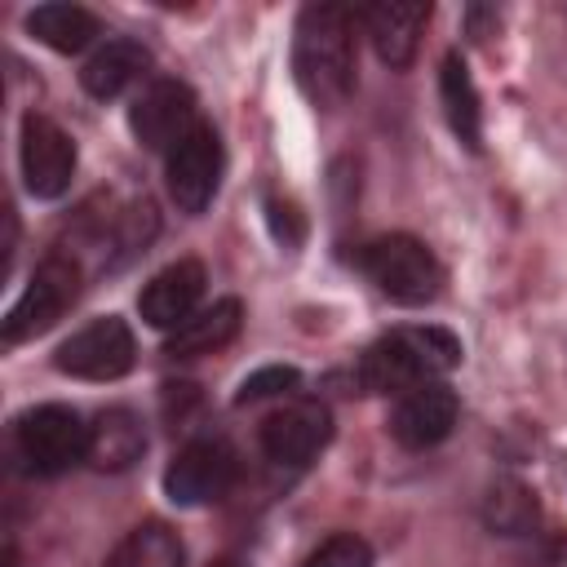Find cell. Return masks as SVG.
<instances>
[{"mask_svg": "<svg viewBox=\"0 0 567 567\" xmlns=\"http://www.w3.org/2000/svg\"><path fill=\"white\" fill-rule=\"evenodd\" d=\"M182 563H186L182 536H177L168 523L151 518V523H137V527L106 554L102 567H182Z\"/></svg>", "mask_w": 567, "mask_h": 567, "instance_id": "19", "label": "cell"}, {"mask_svg": "<svg viewBox=\"0 0 567 567\" xmlns=\"http://www.w3.org/2000/svg\"><path fill=\"white\" fill-rule=\"evenodd\" d=\"M75 297H80V261L71 252H49L35 266V275L27 279L22 297L9 306L4 323H0L4 346H18V341L40 337L44 328H53Z\"/></svg>", "mask_w": 567, "mask_h": 567, "instance_id": "5", "label": "cell"}, {"mask_svg": "<svg viewBox=\"0 0 567 567\" xmlns=\"http://www.w3.org/2000/svg\"><path fill=\"white\" fill-rule=\"evenodd\" d=\"M301 567H372V545L354 532H337V536L319 540L301 558Z\"/></svg>", "mask_w": 567, "mask_h": 567, "instance_id": "22", "label": "cell"}, {"mask_svg": "<svg viewBox=\"0 0 567 567\" xmlns=\"http://www.w3.org/2000/svg\"><path fill=\"white\" fill-rule=\"evenodd\" d=\"M261 452L275 465H310L332 439V412L319 399H288L261 421Z\"/></svg>", "mask_w": 567, "mask_h": 567, "instance_id": "9", "label": "cell"}, {"mask_svg": "<svg viewBox=\"0 0 567 567\" xmlns=\"http://www.w3.org/2000/svg\"><path fill=\"white\" fill-rule=\"evenodd\" d=\"M27 31L53 53H80L97 35V18L84 4H35L27 13Z\"/></svg>", "mask_w": 567, "mask_h": 567, "instance_id": "20", "label": "cell"}, {"mask_svg": "<svg viewBox=\"0 0 567 567\" xmlns=\"http://www.w3.org/2000/svg\"><path fill=\"white\" fill-rule=\"evenodd\" d=\"M456 412H461V399L443 381H430V385H416V390L394 399L390 434H394V443L421 452V447H434V443H443L452 434Z\"/></svg>", "mask_w": 567, "mask_h": 567, "instance_id": "12", "label": "cell"}, {"mask_svg": "<svg viewBox=\"0 0 567 567\" xmlns=\"http://www.w3.org/2000/svg\"><path fill=\"white\" fill-rule=\"evenodd\" d=\"M146 66H151L146 44H142V40L120 35V40H106V44H102L84 66H80V84H84V93H89V97L111 102V97H120L128 84H137Z\"/></svg>", "mask_w": 567, "mask_h": 567, "instance_id": "16", "label": "cell"}, {"mask_svg": "<svg viewBox=\"0 0 567 567\" xmlns=\"http://www.w3.org/2000/svg\"><path fill=\"white\" fill-rule=\"evenodd\" d=\"M146 452V425L133 408H102L93 421H89V443H84V461L93 470H106V474H120V470H133Z\"/></svg>", "mask_w": 567, "mask_h": 567, "instance_id": "15", "label": "cell"}, {"mask_svg": "<svg viewBox=\"0 0 567 567\" xmlns=\"http://www.w3.org/2000/svg\"><path fill=\"white\" fill-rule=\"evenodd\" d=\"M128 124L137 133V142L146 151H173L195 124H199V111H195V93L182 84V80H151L133 111H128Z\"/></svg>", "mask_w": 567, "mask_h": 567, "instance_id": "11", "label": "cell"}, {"mask_svg": "<svg viewBox=\"0 0 567 567\" xmlns=\"http://www.w3.org/2000/svg\"><path fill=\"white\" fill-rule=\"evenodd\" d=\"M84 443H89V425L66 403L27 408L13 421V456L27 474H40V478H53L75 461H84Z\"/></svg>", "mask_w": 567, "mask_h": 567, "instance_id": "4", "label": "cell"}, {"mask_svg": "<svg viewBox=\"0 0 567 567\" xmlns=\"http://www.w3.org/2000/svg\"><path fill=\"white\" fill-rule=\"evenodd\" d=\"M540 518V505H536V492L523 487L518 478H496L483 496V523L501 536H527Z\"/></svg>", "mask_w": 567, "mask_h": 567, "instance_id": "21", "label": "cell"}, {"mask_svg": "<svg viewBox=\"0 0 567 567\" xmlns=\"http://www.w3.org/2000/svg\"><path fill=\"white\" fill-rule=\"evenodd\" d=\"M208 567H248V558H235V554H226V558H217V563H208Z\"/></svg>", "mask_w": 567, "mask_h": 567, "instance_id": "25", "label": "cell"}, {"mask_svg": "<svg viewBox=\"0 0 567 567\" xmlns=\"http://www.w3.org/2000/svg\"><path fill=\"white\" fill-rule=\"evenodd\" d=\"M439 97H443V115H447L452 133L470 151H478L483 146V106H478V89L470 80V66H465V58L456 49L439 66Z\"/></svg>", "mask_w": 567, "mask_h": 567, "instance_id": "18", "label": "cell"}, {"mask_svg": "<svg viewBox=\"0 0 567 567\" xmlns=\"http://www.w3.org/2000/svg\"><path fill=\"white\" fill-rule=\"evenodd\" d=\"M354 27L359 13L346 4H306L297 18L292 75L319 111H332L354 93Z\"/></svg>", "mask_w": 567, "mask_h": 567, "instance_id": "1", "label": "cell"}, {"mask_svg": "<svg viewBox=\"0 0 567 567\" xmlns=\"http://www.w3.org/2000/svg\"><path fill=\"white\" fill-rule=\"evenodd\" d=\"M226 155H221V137L213 124H195L173 151H168V195L182 213H204L217 195Z\"/></svg>", "mask_w": 567, "mask_h": 567, "instance_id": "8", "label": "cell"}, {"mask_svg": "<svg viewBox=\"0 0 567 567\" xmlns=\"http://www.w3.org/2000/svg\"><path fill=\"white\" fill-rule=\"evenodd\" d=\"M239 474V456L226 439L217 434H204V439H190L164 470V492L173 505H208V501H221L230 492Z\"/></svg>", "mask_w": 567, "mask_h": 567, "instance_id": "7", "label": "cell"}, {"mask_svg": "<svg viewBox=\"0 0 567 567\" xmlns=\"http://www.w3.org/2000/svg\"><path fill=\"white\" fill-rule=\"evenodd\" d=\"M133 359H137V341H133V328L120 315L84 323L53 354L58 372H66L75 381H120L133 368Z\"/></svg>", "mask_w": 567, "mask_h": 567, "instance_id": "6", "label": "cell"}, {"mask_svg": "<svg viewBox=\"0 0 567 567\" xmlns=\"http://www.w3.org/2000/svg\"><path fill=\"white\" fill-rule=\"evenodd\" d=\"M354 266L399 306H425L443 288V266L416 235H377L354 248Z\"/></svg>", "mask_w": 567, "mask_h": 567, "instance_id": "3", "label": "cell"}, {"mask_svg": "<svg viewBox=\"0 0 567 567\" xmlns=\"http://www.w3.org/2000/svg\"><path fill=\"white\" fill-rule=\"evenodd\" d=\"M204 284H208L204 266H199L195 257H182V261L164 266V270L142 288L137 310H142V319H146L151 328H159V332H177V328L199 310V301H204Z\"/></svg>", "mask_w": 567, "mask_h": 567, "instance_id": "13", "label": "cell"}, {"mask_svg": "<svg viewBox=\"0 0 567 567\" xmlns=\"http://www.w3.org/2000/svg\"><path fill=\"white\" fill-rule=\"evenodd\" d=\"M18 159H22V182L35 199H58L75 177V142L49 115H27L22 120Z\"/></svg>", "mask_w": 567, "mask_h": 567, "instance_id": "10", "label": "cell"}, {"mask_svg": "<svg viewBox=\"0 0 567 567\" xmlns=\"http://www.w3.org/2000/svg\"><path fill=\"white\" fill-rule=\"evenodd\" d=\"M461 363V341L439 323H408L377 337L359 359V385L368 394H408L443 381Z\"/></svg>", "mask_w": 567, "mask_h": 567, "instance_id": "2", "label": "cell"}, {"mask_svg": "<svg viewBox=\"0 0 567 567\" xmlns=\"http://www.w3.org/2000/svg\"><path fill=\"white\" fill-rule=\"evenodd\" d=\"M354 13H359L363 35L372 40V49H377V58L385 66L403 71L416 58L421 31L430 22V4H363Z\"/></svg>", "mask_w": 567, "mask_h": 567, "instance_id": "14", "label": "cell"}, {"mask_svg": "<svg viewBox=\"0 0 567 567\" xmlns=\"http://www.w3.org/2000/svg\"><path fill=\"white\" fill-rule=\"evenodd\" d=\"M239 323H244V306L235 297H221L204 310H195L177 332H168V346L164 354L168 359H199V354H213L221 346H230L239 337Z\"/></svg>", "mask_w": 567, "mask_h": 567, "instance_id": "17", "label": "cell"}, {"mask_svg": "<svg viewBox=\"0 0 567 567\" xmlns=\"http://www.w3.org/2000/svg\"><path fill=\"white\" fill-rule=\"evenodd\" d=\"M297 385H301V372L275 363V368H261V372L244 377V385H239L235 399H239V403H261V399H275V394H292Z\"/></svg>", "mask_w": 567, "mask_h": 567, "instance_id": "23", "label": "cell"}, {"mask_svg": "<svg viewBox=\"0 0 567 567\" xmlns=\"http://www.w3.org/2000/svg\"><path fill=\"white\" fill-rule=\"evenodd\" d=\"M9 567H13V563H9Z\"/></svg>", "mask_w": 567, "mask_h": 567, "instance_id": "26", "label": "cell"}, {"mask_svg": "<svg viewBox=\"0 0 567 567\" xmlns=\"http://www.w3.org/2000/svg\"><path fill=\"white\" fill-rule=\"evenodd\" d=\"M540 567H567V536H554L540 554Z\"/></svg>", "mask_w": 567, "mask_h": 567, "instance_id": "24", "label": "cell"}]
</instances>
